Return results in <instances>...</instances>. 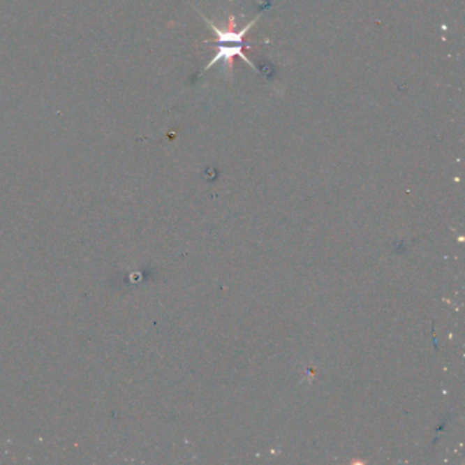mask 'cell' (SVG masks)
Wrapping results in <instances>:
<instances>
[{"label":"cell","mask_w":465,"mask_h":465,"mask_svg":"<svg viewBox=\"0 0 465 465\" xmlns=\"http://www.w3.org/2000/svg\"><path fill=\"white\" fill-rule=\"evenodd\" d=\"M235 58H240L243 61H246L254 71H258V68L254 66V63L247 58L243 54V44H219V50L217 54L212 58V60L207 63V66L205 67L204 71L210 70L216 63H219L220 60L224 61V64H227L230 75H232L233 70V60Z\"/></svg>","instance_id":"obj_1"}]
</instances>
